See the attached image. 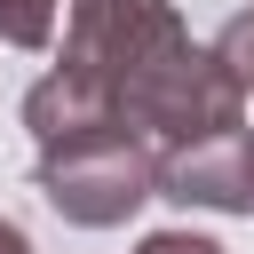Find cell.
Here are the masks:
<instances>
[{
  "label": "cell",
  "instance_id": "obj_1",
  "mask_svg": "<svg viewBox=\"0 0 254 254\" xmlns=\"http://www.w3.org/2000/svg\"><path fill=\"white\" fill-rule=\"evenodd\" d=\"M119 119H127V135H143L151 151H183V143H206V135L246 127V95L230 87V71H222L206 48L175 40L159 64H143V71L119 87Z\"/></svg>",
  "mask_w": 254,
  "mask_h": 254
},
{
  "label": "cell",
  "instance_id": "obj_2",
  "mask_svg": "<svg viewBox=\"0 0 254 254\" xmlns=\"http://www.w3.org/2000/svg\"><path fill=\"white\" fill-rule=\"evenodd\" d=\"M40 198L79 222V230H111L127 222L143 198H159V151L127 127H103V135H79V143H56L40 151Z\"/></svg>",
  "mask_w": 254,
  "mask_h": 254
},
{
  "label": "cell",
  "instance_id": "obj_3",
  "mask_svg": "<svg viewBox=\"0 0 254 254\" xmlns=\"http://www.w3.org/2000/svg\"><path fill=\"white\" fill-rule=\"evenodd\" d=\"M175 40H190L175 0H71V16H64V71L95 79L119 103V87L143 64H159Z\"/></svg>",
  "mask_w": 254,
  "mask_h": 254
},
{
  "label": "cell",
  "instance_id": "obj_4",
  "mask_svg": "<svg viewBox=\"0 0 254 254\" xmlns=\"http://www.w3.org/2000/svg\"><path fill=\"white\" fill-rule=\"evenodd\" d=\"M159 198L206 206V214H254V127L159 151Z\"/></svg>",
  "mask_w": 254,
  "mask_h": 254
},
{
  "label": "cell",
  "instance_id": "obj_5",
  "mask_svg": "<svg viewBox=\"0 0 254 254\" xmlns=\"http://www.w3.org/2000/svg\"><path fill=\"white\" fill-rule=\"evenodd\" d=\"M24 127H32V143L40 151H56V143H79V135H103V127H127L119 119V103L95 87V79H79V71H48V79H32L24 87Z\"/></svg>",
  "mask_w": 254,
  "mask_h": 254
},
{
  "label": "cell",
  "instance_id": "obj_6",
  "mask_svg": "<svg viewBox=\"0 0 254 254\" xmlns=\"http://www.w3.org/2000/svg\"><path fill=\"white\" fill-rule=\"evenodd\" d=\"M206 56L230 71V87H238V95H254V8H238V16L206 40Z\"/></svg>",
  "mask_w": 254,
  "mask_h": 254
},
{
  "label": "cell",
  "instance_id": "obj_7",
  "mask_svg": "<svg viewBox=\"0 0 254 254\" xmlns=\"http://www.w3.org/2000/svg\"><path fill=\"white\" fill-rule=\"evenodd\" d=\"M56 16H64V0H0V40L8 48H48Z\"/></svg>",
  "mask_w": 254,
  "mask_h": 254
},
{
  "label": "cell",
  "instance_id": "obj_8",
  "mask_svg": "<svg viewBox=\"0 0 254 254\" xmlns=\"http://www.w3.org/2000/svg\"><path fill=\"white\" fill-rule=\"evenodd\" d=\"M135 254H222V246H214L206 230H151Z\"/></svg>",
  "mask_w": 254,
  "mask_h": 254
},
{
  "label": "cell",
  "instance_id": "obj_9",
  "mask_svg": "<svg viewBox=\"0 0 254 254\" xmlns=\"http://www.w3.org/2000/svg\"><path fill=\"white\" fill-rule=\"evenodd\" d=\"M0 254H32V238H24V222H8V214H0Z\"/></svg>",
  "mask_w": 254,
  "mask_h": 254
}]
</instances>
